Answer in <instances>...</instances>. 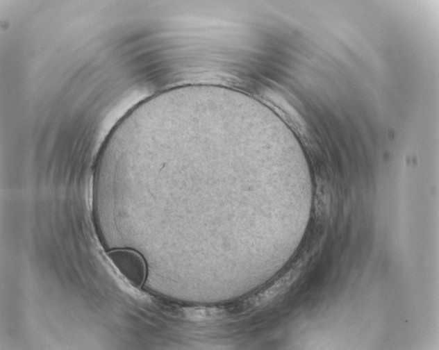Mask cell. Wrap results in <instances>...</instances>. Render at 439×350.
Returning <instances> with one entry per match:
<instances>
[{"mask_svg": "<svg viewBox=\"0 0 439 350\" xmlns=\"http://www.w3.org/2000/svg\"><path fill=\"white\" fill-rule=\"evenodd\" d=\"M108 258L122 276L133 287L140 288L147 276V265L142 256L129 249L109 251Z\"/></svg>", "mask_w": 439, "mask_h": 350, "instance_id": "6da1fadb", "label": "cell"}, {"mask_svg": "<svg viewBox=\"0 0 439 350\" xmlns=\"http://www.w3.org/2000/svg\"><path fill=\"white\" fill-rule=\"evenodd\" d=\"M188 316L197 321L215 319L224 315V310L219 308H193L188 310Z\"/></svg>", "mask_w": 439, "mask_h": 350, "instance_id": "7a4b0ae2", "label": "cell"}]
</instances>
